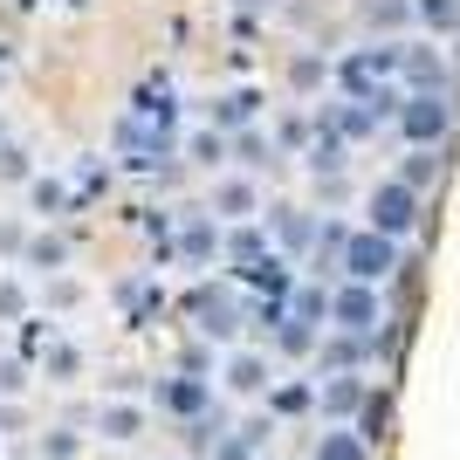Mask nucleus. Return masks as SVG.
<instances>
[{"label":"nucleus","mask_w":460,"mask_h":460,"mask_svg":"<svg viewBox=\"0 0 460 460\" xmlns=\"http://www.w3.org/2000/svg\"><path fill=\"white\" fill-rule=\"evenodd\" d=\"M96 433H103V440H137V433H145V405H124V399H111L103 405V412H96Z\"/></svg>","instance_id":"nucleus-20"},{"label":"nucleus","mask_w":460,"mask_h":460,"mask_svg":"<svg viewBox=\"0 0 460 460\" xmlns=\"http://www.w3.org/2000/svg\"><path fill=\"white\" fill-rule=\"evenodd\" d=\"M28 207L56 220V213H69V186H62L56 172H35V179H28Z\"/></svg>","instance_id":"nucleus-28"},{"label":"nucleus","mask_w":460,"mask_h":460,"mask_svg":"<svg viewBox=\"0 0 460 460\" xmlns=\"http://www.w3.org/2000/svg\"><path fill=\"white\" fill-rule=\"evenodd\" d=\"M0 83H7V49H0Z\"/></svg>","instance_id":"nucleus-42"},{"label":"nucleus","mask_w":460,"mask_h":460,"mask_svg":"<svg viewBox=\"0 0 460 460\" xmlns=\"http://www.w3.org/2000/svg\"><path fill=\"white\" fill-rule=\"evenodd\" d=\"M316 124H330L344 145H365V137H378L385 117L371 111V103H358V96H344V103H323V111H316Z\"/></svg>","instance_id":"nucleus-11"},{"label":"nucleus","mask_w":460,"mask_h":460,"mask_svg":"<svg viewBox=\"0 0 460 460\" xmlns=\"http://www.w3.org/2000/svg\"><path fill=\"white\" fill-rule=\"evenodd\" d=\"M378 337H350V330H330L323 344H316V371H358V365H371L378 358Z\"/></svg>","instance_id":"nucleus-13"},{"label":"nucleus","mask_w":460,"mask_h":460,"mask_svg":"<svg viewBox=\"0 0 460 460\" xmlns=\"http://www.w3.org/2000/svg\"><path fill=\"white\" fill-rule=\"evenodd\" d=\"M261 385H269V358L234 350V358H227V392H261Z\"/></svg>","instance_id":"nucleus-27"},{"label":"nucleus","mask_w":460,"mask_h":460,"mask_svg":"<svg viewBox=\"0 0 460 460\" xmlns=\"http://www.w3.org/2000/svg\"><path fill=\"white\" fill-rule=\"evenodd\" d=\"M323 76H337V62H323V56H296L288 62V83H296V90H316Z\"/></svg>","instance_id":"nucleus-33"},{"label":"nucleus","mask_w":460,"mask_h":460,"mask_svg":"<svg viewBox=\"0 0 460 460\" xmlns=\"http://www.w3.org/2000/svg\"><path fill=\"white\" fill-rule=\"evenodd\" d=\"M385 426H392V392H378V385H371V399L358 405V433L378 447V440H385Z\"/></svg>","instance_id":"nucleus-30"},{"label":"nucleus","mask_w":460,"mask_h":460,"mask_svg":"<svg viewBox=\"0 0 460 460\" xmlns=\"http://www.w3.org/2000/svg\"><path fill=\"white\" fill-rule=\"evenodd\" d=\"M399 49L405 41H365V49H350V56L337 62V90L358 96V103L385 96L392 83H399Z\"/></svg>","instance_id":"nucleus-2"},{"label":"nucleus","mask_w":460,"mask_h":460,"mask_svg":"<svg viewBox=\"0 0 460 460\" xmlns=\"http://www.w3.org/2000/svg\"><path fill=\"white\" fill-rule=\"evenodd\" d=\"M28 248V227H21V220H0V254H21Z\"/></svg>","instance_id":"nucleus-39"},{"label":"nucleus","mask_w":460,"mask_h":460,"mask_svg":"<svg viewBox=\"0 0 460 460\" xmlns=\"http://www.w3.org/2000/svg\"><path fill=\"white\" fill-rule=\"evenodd\" d=\"M41 378H49V385H69V378H76V350H69V344H49V350H41Z\"/></svg>","instance_id":"nucleus-34"},{"label":"nucleus","mask_w":460,"mask_h":460,"mask_svg":"<svg viewBox=\"0 0 460 460\" xmlns=\"http://www.w3.org/2000/svg\"><path fill=\"white\" fill-rule=\"evenodd\" d=\"M288 316H303V323L330 330V288H323V282H296V296H288Z\"/></svg>","instance_id":"nucleus-25"},{"label":"nucleus","mask_w":460,"mask_h":460,"mask_svg":"<svg viewBox=\"0 0 460 460\" xmlns=\"http://www.w3.org/2000/svg\"><path fill=\"white\" fill-rule=\"evenodd\" d=\"M316 344H323V330L303 323V316H288V323L275 330V350H288V358H316Z\"/></svg>","instance_id":"nucleus-29"},{"label":"nucleus","mask_w":460,"mask_h":460,"mask_svg":"<svg viewBox=\"0 0 460 460\" xmlns=\"http://www.w3.org/2000/svg\"><path fill=\"white\" fill-rule=\"evenodd\" d=\"M412 21V0H358V28H405Z\"/></svg>","instance_id":"nucleus-26"},{"label":"nucleus","mask_w":460,"mask_h":460,"mask_svg":"<svg viewBox=\"0 0 460 460\" xmlns=\"http://www.w3.org/2000/svg\"><path fill=\"white\" fill-rule=\"evenodd\" d=\"M213 213H220L227 227H241V220H254V213H261V186H254V172L213 179Z\"/></svg>","instance_id":"nucleus-12"},{"label":"nucleus","mask_w":460,"mask_h":460,"mask_svg":"<svg viewBox=\"0 0 460 460\" xmlns=\"http://www.w3.org/2000/svg\"><path fill=\"white\" fill-rule=\"evenodd\" d=\"M254 117H261V90H227V96H213V117H207V124L234 137V131H248Z\"/></svg>","instance_id":"nucleus-16"},{"label":"nucleus","mask_w":460,"mask_h":460,"mask_svg":"<svg viewBox=\"0 0 460 460\" xmlns=\"http://www.w3.org/2000/svg\"><path fill=\"white\" fill-rule=\"evenodd\" d=\"M269 234L282 241V254H309V248H316V234H323V220H316L309 207H275Z\"/></svg>","instance_id":"nucleus-14"},{"label":"nucleus","mask_w":460,"mask_h":460,"mask_svg":"<svg viewBox=\"0 0 460 460\" xmlns=\"http://www.w3.org/2000/svg\"><path fill=\"white\" fill-rule=\"evenodd\" d=\"M186 158H192V165H207V172H220V165L234 158V137L207 124V131H192V137H186Z\"/></svg>","instance_id":"nucleus-23"},{"label":"nucleus","mask_w":460,"mask_h":460,"mask_svg":"<svg viewBox=\"0 0 460 460\" xmlns=\"http://www.w3.org/2000/svg\"><path fill=\"white\" fill-rule=\"evenodd\" d=\"M234 158H241L248 172H261V165H275V137H261V131H234Z\"/></svg>","instance_id":"nucleus-31"},{"label":"nucleus","mask_w":460,"mask_h":460,"mask_svg":"<svg viewBox=\"0 0 460 460\" xmlns=\"http://www.w3.org/2000/svg\"><path fill=\"white\" fill-rule=\"evenodd\" d=\"M207 365H213V350H207V344H192L186 358H179V371H192V378H207Z\"/></svg>","instance_id":"nucleus-40"},{"label":"nucleus","mask_w":460,"mask_h":460,"mask_svg":"<svg viewBox=\"0 0 460 460\" xmlns=\"http://www.w3.org/2000/svg\"><path fill=\"white\" fill-rule=\"evenodd\" d=\"M269 405H275V412H309V405H316V385H282Z\"/></svg>","instance_id":"nucleus-37"},{"label":"nucleus","mask_w":460,"mask_h":460,"mask_svg":"<svg viewBox=\"0 0 460 460\" xmlns=\"http://www.w3.org/2000/svg\"><path fill=\"white\" fill-rule=\"evenodd\" d=\"M76 296H83V288L69 282V275H56V282H49V303H56V309H69V303H76Z\"/></svg>","instance_id":"nucleus-41"},{"label":"nucleus","mask_w":460,"mask_h":460,"mask_svg":"<svg viewBox=\"0 0 460 460\" xmlns=\"http://www.w3.org/2000/svg\"><path fill=\"white\" fill-rule=\"evenodd\" d=\"M172 254L186 261V269H207V261H220L227 254V220L220 213H179V234H172Z\"/></svg>","instance_id":"nucleus-7"},{"label":"nucleus","mask_w":460,"mask_h":460,"mask_svg":"<svg viewBox=\"0 0 460 460\" xmlns=\"http://www.w3.org/2000/svg\"><path fill=\"white\" fill-rule=\"evenodd\" d=\"M76 454H83L76 426H49V433H41V460H76Z\"/></svg>","instance_id":"nucleus-32"},{"label":"nucleus","mask_w":460,"mask_h":460,"mask_svg":"<svg viewBox=\"0 0 460 460\" xmlns=\"http://www.w3.org/2000/svg\"><path fill=\"white\" fill-rule=\"evenodd\" d=\"M28 365H21V358H0V399H21V392H28Z\"/></svg>","instance_id":"nucleus-36"},{"label":"nucleus","mask_w":460,"mask_h":460,"mask_svg":"<svg viewBox=\"0 0 460 460\" xmlns=\"http://www.w3.org/2000/svg\"><path fill=\"white\" fill-rule=\"evenodd\" d=\"M378 323H385V296H378V282H337L330 288V330H350V337H378Z\"/></svg>","instance_id":"nucleus-6"},{"label":"nucleus","mask_w":460,"mask_h":460,"mask_svg":"<svg viewBox=\"0 0 460 460\" xmlns=\"http://www.w3.org/2000/svg\"><path fill=\"white\" fill-rule=\"evenodd\" d=\"M21 316H28V288L14 275H0V323H21Z\"/></svg>","instance_id":"nucleus-35"},{"label":"nucleus","mask_w":460,"mask_h":460,"mask_svg":"<svg viewBox=\"0 0 460 460\" xmlns=\"http://www.w3.org/2000/svg\"><path fill=\"white\" fill-rule=\"evenodd\" d=\"M220 261H227L234 282H254V275L275 261V234L254 227V220H241V227H227V254H220Z\"/></svg>","instance_id":"nucleus-8"},{"label":"nucleus","mask_w":460,"mask_h":460,"mask_svg":"<svg viewBox=\"0 0 460 460\" xmlns=\"http://www.w3.org/2000/svg\"><path fill=\"white\" fill-rule=\"evenodd\" d=\"M309 460H371V440L358 433V426H330V433H316Z\"/></svg>","instance_id":"nucleus-17"},{"label":"nucleus","mask_w":460,"mask_h":460,"mask_svg":"<svg viewBox=\"0 0 460 460\" xmlns=\"http://www.w3.org/2000/svg\"><path fill=\"white\" fill-rule=\"evenodd\" d=\"M371 399V385L358 378V371H323V378H316V412H323V420H358V405Z\"/></svg>","instance_id":"nucleus-10"},{"label":"nucleus","mask_w":460,"mask_h":460,"mask_svg":"<svg viewBox=\"0 0 460 460\" xmlns=\"http://www.w3.org/2000/svg\"><path fill=\"white\" fill-rule=\"evenodd\" d=\"M399 83H405V90H440V96H454V62H447L433 41H405V49H399Z\"/></svg>","instance_id":"nucleus-9"},{"label":"nucleus","mask_w":460,"mask_h":460,"mask_svg":"<svg viewBox=\"0 0 460 460\" xmlns=\"http://www.w3.org/2000/svg\"><path fill=\"white\" fill-rule=\"evenodd\" d=\"M21 269H41V275H62L69 269V241H62V234H28V248H21Z\"/></svg>","instance_id":"nucleus-19"},{"label":"nucleus","mask_w":460,"mask_h":460,"mask_svg":"<svg viewBox=\"0 0 460 460\" xmlns=\"http://www.w3.org/2000/svg\"><path fill=\"white\" fill-rule=\"evenodd\" d=\"M344 152H350V145L330 131V124H316V131H309V172H316V179H337V172H344V165H350Z\"/></svg>","instance_id":"nucleus-18"},{"label":"nucleus","mask_w":460,"mask_h":460,"mask_svg":"<svg viewBox=\"0 0 460 460\" xmlns=\"http://www.w3.org/2000/svg\"><path fill=\"white\" fill-rule=\"evenodd\" d=\"M186 316H192V330H199L207 344H234V337L248 330V303H241L227 282H192L186 288Z\"/></svg>","instance_id":"nucleus-1"},{"label":"nucleus","mask_w":460,"mask_h":460,"mask_svg":"<svg viewBox=\"0 0 460 460\" xmlns=\"http://www.w3.org/2000/svg\"><path fill=\"white\" fill-rule=\"evenodd\" d=\"M261 440H269V420L227 426V433H220V447H213V460H254V454H261Z\"/></svg>","instance_id":"nucleus-21"},{"label":"nucleus","mask_w":460,"mask_h":460,"mask_svg":"<svg viewBox=\"0 0 460 460\" xmlns=\"http://www.w3.org/2000/svg\"><path fill=\"white\" fill-rule=\"evenodd\" d=\"M420 220H426V192H412L399 172L378 179V186L365 192V227H378V234H392V241H405Z\"/></svg>","instance_id":"nucleus-3"},{"label":"nucleus","mask_w":460,"mask_h":460,"mask_svg":"<svg viewBox=\"0 0 460 460\" xmlns=\"http://www.w3.org/2000/svg\"><path fill=\"white\" fill-rule=\"evenodd\" d=\"M158 405H165V412H179V420H199V412H213V385L192 378V371H179V378L158 385Z\"/></svg>","instance_id":"nucleus-15"},{"label":"nucleus","mask_w":460,"mask_h":460,"mask_svg":"<svg viewBox=\"0 0 460 460\" xmlns=\"http://www.w3.org/2000/svg\"><path fill=\"white\" fill-rule=\"evenodd\" d=\"M454 69H460V35H454Z\"/></svg>","instance_id":"nucleus-43"},{"label":"nucleus","mask_w":460,"mask_h":460,"mask_svg":"<svg viewBox=\"0 0 460 460\" xmlns=\"http://www.w3.org/2000/svg\"><path fill=\"white\" fill-rule=\"evenodd\" d=\"M0 179H14V186H21V179H35V172H28V152H21V145H0Z\"/></svg>","instance_id":"nucleus-38"},{"label":"nucleus","mask_w":460,"mask_h":460,"mask_svg":"<svg viewBox=\"0 0 460 460\" xmlns=\"http://www.w3.org/2000/svg\"><path fill=\"white\" fill-rule=\"evenodd\" d=\"M440 172H447V158H440V152H426V145H412V158L399 165V179H405L412 192H433V186H440Z\"/></svg>","instance_id":"nucleus-24"},{"label":"nucleus","mask_w":460,"mask_h":460,"mask_svg":"<svg viewBox=\"0 0 460 460\" xmlns=\"http://www.w3.org/2000/svg\"><path fill=\"white\" fill-rule=\"evenodd\" d=\"M412 21H420L426 35L454 41V35H460V0H412Z\"/></svg>","instance_id":"nucleus-22"},{"label":"nucleus","mask_w":460,"mask_h":460,"mask_svg":"<svg viewBox=\"0 0 460 460\" xmlns=\"http://www.w3.org/2000/svg\"><path fill=\"white\" fill-rule=\"evenodd\" d=\"M405 269V254H399V241H392V234H378V227H358L344 241V275L350 282H392V275Z\"/></svg>","instance_id":"nucleus-5"},{"label":"nucleus","mask_w":460,"mask_h":460,"mask_svg":"<svg viewBox=\"0 0 460 460\" xmlns=\"http://www.w3.org/2000/svg\"><path fill=\"white\" fill-rule=\"evenodd\" d=\"M399 137H405V145H426V152H447V137H454V96H440V90H405Z\"/></svg>","instance_id":"nucleus-4"}]
</instances>
